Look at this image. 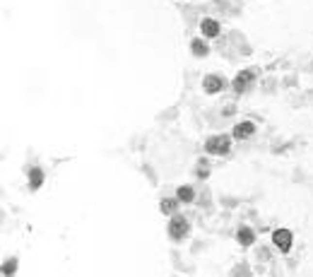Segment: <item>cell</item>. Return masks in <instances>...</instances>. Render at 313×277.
Here are the masks:
<instances>
[{"label": "cell", "mask_w": 313, "mask_h": 277, "mask_svg": "<svg viewBox=\"0 0 313 277\" xmlns=\"http://www.w3.org/2000/svg\"><path fill=\"white\" fill-rule=\"evenodd\" d=\"M188 229H190V224H188L186 217L171 214V222H169V236H171L174 241H183V239L188 236Z\"/></svg>", "instance_id": "6da1fadb"}, {"label": "cell", "mask_w": 313, "mask_h": 277, "mask_svg": "<svg viewBox=\"0 0 313 277\" xmlns=\"http://www.w3.org/2000/svg\"><path fill=\"white\" fill-rule=\"evenodd\" d=\"M205 149H207L210 154L222 157V154H227V152L231 149V140L227 138V135H212V138L205 140Z\"/></svg>", "instance_id": "7a4b0ae2"}, {"label": "cell", "mask_w": 313, "mask_h": 277, "mask_svg": "<svg viewBox=\"0 0 313 277\" xmlns=\"http://www.w3.org/2000/svg\"><path fill=\"white\" fill-rule=\"evenodd\" d=\"M255 82V70H241L236 77H234V82H231V87H234V92H239V94H244V92H248L250 84Z\"/></svg>", "instance_id": "3957f363"}, {"label": "cell", "mask_w": 313, "mask_h": 277, "mask_svg": "<svg viewBox=\"0 0 313 277\" xmlns=\"http://www.w3.org/2000/svg\"><path fill=\"white\" fill-rule=\"evenodd\" d=\"M224 87H227V80H224L222 75L210 72V75H205V77H202V89H205L207 94H219Z\"/></svg>", "instance_id": "277c9868"}, {"label": "cell", "mask_w": 313, "mask_h": 277, "mask_svg": "<svg viewBox=\"0 0 313 277\" xmlns=\"http://www.w3.org/2000/svg\"><path fill=\"white\" fill-rule=\"evenodd\" d=\"M272 241H275V246H277L282 253H289V251H292L294 236H292L289 229H275V231H272Z\"/></svg>", "instance_id": "5b68a950"}, {"label": "cell", "mask_w": 313, "mask_h": 277, "mask_svg": "<svg viewBox=\"0 0 313 277\" xmlns=\"http://www.w3.org/2000/svg\"><path fill=\"white\" fill-rule=\"evenodd\" d=\"M253 133H255V123H250V121H241V123H236V126H234L231 138L234 140H246V138H250Z\"/></svg>", "instance_id": "8992f818"}, {"label": "cell", "mask_w": 313, "mask_h": 277, "mask_svg": "<svg viewBox=\"0 0 313 277\" xmlns=\"http://www.w3.org/2000/svg\"><path fill=\"white\" fill-rule=\"evenodd\" d=\"M200 32H202V36H207V39H214V36H219L222 27H219V22H217V19H210V17H205V19L200 22Z\"/></svg>", "instance_id": "52a82bcc"}, {"label": "cell", "mask_w": 313, "mask_h": 277, "mask_svg": "<svg viewBox=\"0 0 313 277\" xmlns=\"http://www.w3.org/2000/svg\"><path fill=\"white\" fill-rule=\"evenodd\" d=\"M236 241H239L241 246H253V244H255V231H253L250 227H239Z\"/></svg>", "instance_id": "ba28073f"}, {"label": "cell", "mask_w": 313, "mask_h": 277, "mask_svg": "<svg viewBox=\"0 0 313 277\" xmlns=\"http://www.w3.org/2000/svg\"><path fill=\"white\" fill-rule=\"evenodd\" d=\"M190 51H193L195 58H205V56L210 53V44H207L205 39H193V41H190Z\"/></svg>", "instance_id": "9c48e42d"}, {"label": "cell", "mask_w": 313, "mask_h": 277, "mask_svg": "<svg viewBox=\"0 0 313 277\" xmlns=\"http://www.w3.org/2000/svg\"><path fill=\"white\" fill-rule=\"evenodd\" d=\"M41 183H44V171H41L39 166H34V169L29 171V188L36 191V188H41Z\"/></svg>", "instance_id": "30bf717a"}, {"label": "cell", "mask_w": 313, "mask_h": 277, "mask_svg": "<svg viewBox=\"0 0 313 277\" xmlns=\"http://www.w3.org/2000/svg\"><path fill=\"white\" fill-rule=\"evenodd\" d=\"M176 198H179L181 203H193V200H195V188H193V186H179Z\"/></svg>", "instance_id": "8fae6325"}, {"label": "cell", "mask_w": 313, "mask_h": 277, "mask_svg": "<svg viewBox=\"0 0 313 277\" xmlns=\"http://www.w3.org/2000/svg\"><path fill=\"white\" fill-rule=\"evenodd\" d=\"M179 198H164L162 203H159V210L164 212V214H176V210H179Z\"/></svg>", "instance_id": "7c38bea8"}, {"label": "cell", "mask_w": 313, "mask_h": 277, "mask_svg": "<svg viewBox=\"0 0 313 277\" xmlns=\"http://www.w3.org/2000/svg\"><path fill=\"white\" fill-rule=\"evenodd\" d=\"M15 270H17V258H10V261L2 263V275L5 277H12L15 275Z\"/></svg>", "instance_id": "4fadbf2b"}, {"label": "cell", "mask_w": 313, "mask_h": 277, "mask_svg": "<svg viewBox=\"0 0 313 277\" xmlns=\"http://www.w3.org/2000/svg\"><path fill=\"white\" fill-rule=\"evenodd\" d=\"M207 174H210L207 159H200V164H198V169H195V176H198V179H207Z\"/></svg>", "instance_id": "5bb4252c"}]
</instances>
